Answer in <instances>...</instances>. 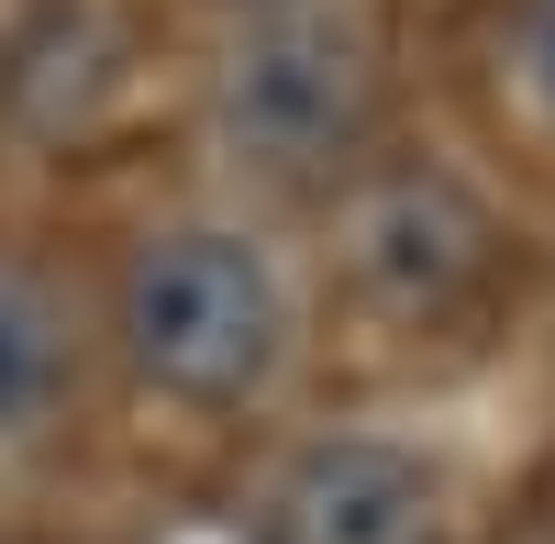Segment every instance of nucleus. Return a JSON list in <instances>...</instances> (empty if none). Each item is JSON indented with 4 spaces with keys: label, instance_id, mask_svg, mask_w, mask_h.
<instances>
[{
    "label": "nucleus",
    "instance_id": "nucleus-4",
    "mask_svg": "<svg viewBox=\"0 0 555 544\" xmlns=\"http://www.w3.org/2000/svg\"><path fill=\"white\" fill-rule=\"evenodd\" d=\"M478 256H489V222L455 200L444 178H389V190L356 211V279L389 311H444L478 279Z\"/></svg>",
    "mask_w": 555,
    "mask_h": 544
},
{
    "label": "nucleus",
    "instance_id": "nucleus-3",
    "mask_svg": "<svg viewBox=\"0 0 555 544\" xmlns=\"http://www.w3.org/2000/svg\"><path fill=\"white\" fill-rule=\"evenodd\" d=\"M267 544H434V478L400 444H311L267 501Z\"/></svg>",
    "mask_w": 555,
    "mask_h": 544
},
{
    "label": "nucleus",
    "instance_id": "nucleus-2",
    "mask_svg": "<svg viewBox=\"0 0 555 544\" xmlns=\"http://www.w3.org/2000/svg\"><path fill=\"white\" fill-rule=\"evenodd\" d=\"M366 122V34L334 12H278L222 67V145L256 178H311Z\"/></svg>",
    "mask_w": 555,
    "mask_h": 544
},
{
    "label": "nucleus",
    "instance_id": "nucleus-5",
    "mask_svg": "<svg viewBox=\"0 0 555 544\" xmlns=\"http://www.w3.org/2000/svg\"><path fill=\"white\" fill-rule=\"evenodd\" d=\"M56 389H67V300L23 256H0V433L44 423Z\"/></svg>",
    "mask_w": 555,
    "mask_h": 544
},
{
    "label": "nucleus",
    "instance_id": "nucleus-1",
    "mask_svg": "<svg viewBox=\"0 0 555 544\" xmlns=\"http://www.w3.org/2000/svg\"><path fill=\"white\" fill-rule=\"evenodd\" d=\"M278 279L245 234H156L122 279V355L178 400H245L278 367Z\"/></svg>",
    "mask_w": 555,
    "mask_h": 544
},
{
    "label": "nucleus",
    "instance_id": "nucleus-6",
    "mask_svg": "<svg viewBox=\"0 0 555 544\" xmlns=\"http://www.w3.org/2000/svg\"><path fill=\"white\" fill-rule=\"evenodd\" d=\"M522 78H533V101L555 112V0H522Z\"/></svg>",
    "mask_w": 555,
    "mask_h": 544
}]
</instances>
